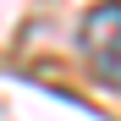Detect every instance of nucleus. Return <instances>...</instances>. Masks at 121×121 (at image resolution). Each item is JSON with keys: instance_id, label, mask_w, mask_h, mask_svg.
I'll return each instance as SVG.
<instances>
[{"instance_id": "f257e3e1", "label": "nucleus", "mask_w": 121, "mask_h": 121, "mask_svg": "<svg viewBox=\"0 0 121 121\" xmlns=\"http://www.w3.org/2000/svg\"><path fill=\"white\" fill-rule=\"evenodd\" d=\"M83 55L105 88H121V0H99L83 17Z\"/></svg>"}]
</instances>
